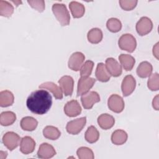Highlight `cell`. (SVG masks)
Masks as SVG:
<instances>
[{"label":"cell","instance_id":"6da1fadb","mask_svg":"<svg viewBox=\"0 0 159 159\" xmlns=\"http://www.w3.org/2000/svg\"><path fill=\"white\" fill-rule=\"evenodd\" d=\"M52 104L51 94L46 90L40 89L31 93L26 101V106L32 113L42 115L47 113Z\"/></svg>","mask_w":159,"mask_h":159},{"label":"cell","instance_id":"7a4b0ae2","mask_svg":"<svg viewBox=\"0 0 159 159\" xmlns=\"http://www.w3.org/2000/svg\"><path fill=\"white\" fill-rule=\"evenodd\" d=\"M52 9L54 16L61 25L66 26L69 25L70 22V16L65 4L55 3L53 4Z\"/></svg>","mask_w":159,"mask_h":159},{"label":"cell","instance_id":"3957f363","mask_svg":"<svg viewBox=\"0 0 159 159\" xmlns=\"http://www.w3.org/2000/svg\"><path fill=\"white\" fill-rule=\"evenodd\" d=\"M118 45L121 50L132 53L136 48L137 41L132 34H125L120 37L118 40Z\"/></svg>","mask_w":159,"mask_h":159},{"label":"cell","instance_id":"277c9868","mask_svg":"<svg viewBox=\"0 0 159 159\" xmlns=\"http://www.w3.org/2000/svg\"><path fill=\"white\" fill-rule=\"evenodd\" d=\"M2 143L10 151H12L20 143V136L14 132H7L2 137Z\"/></svg>","mask_w":159,"mask_h":159},{"label":"cell","instance_id":"5b68a950","mask_svg":"<svg viewBox=\"0 0 159 159\" xmlns=\"http://www.w3.org/2000/svg\"><path fill=\"white\" fill-rule=\"evenodd\" d=\"M86 117H83L69 121L66 125V130L68 133L72 135L78 134L85 126Z\"/></svg>","mask_w":159,"mask_h":159},{"label":"cell","instance_id":"8992f818","mask_svg":"<svg viewBox=\"0 0 159 159\" xmlns=\"http://www.w3.org/2000/svg\"><path fill=\"white\" fill-rule=\"evenodd\" d=\"M107 106L111 111L116 113L121 112L124 109V101L123 98L116 94L110 96L107 101Z\"/></svg>","mask_w":159,"mask_h":159},{"label":"cell","instance_id":"52a82bcc","mask_svg":"<svg viewBox=\"0 0 159 159\" xmlns=\"http://www.w3.org/2000/svg\"><path fill=\"white\" fill-rule=\"evenodd\" d=\"M135 29L137 34L140 36H143L151 32L153 29V22L147 17H142L137 22Z\"/></svg>","mask_w":159,"mask_h":159},{"label":"cell","instance_id":"ba28073f","mask_svg":"<svg viewBox=\"0 0 159 159\" xmlns=\"http://www.w3.org/2000/svg\"><path fill=\"white\" fill-rule=\"evenodd\" d=\"M81 101L84 109H91L95 103L100 101V96L96 91H89L81 96Z\"/></svg>","mask_w":159,"mask_h":159},{"label":"cell","instance_id":"9c48e42d","mask_svg":"<svg viewBox=\"0 0 159 159\" xmlns=\"http://www.w3.org/2000/svg\"><path fill=\"white\" fill-rule=\"evenodd\" d=\"M85 60L84 55L80 52H76L70 56L68 65V68L73 71H78L80 70Z\"/></svg>","mask_w":159,"mask_h":159},{"label":"cell","instance_id":"30bf717a","mask_svg":"<svg viewBox=\"0 0 159 159\" xmlns=\"http://www.w3.org/2000/svg\"><path fill=\"white\" fill-rule=\"evenodd\" d=\"M96 80L90 77H81L78 82L77 96H82L89 92V89L94 86Z\"/></svg>","mask_w":159,"mask_h":159},{"label":"cell","instance_id":"8fae6325","mask_svg":"<svg viewBox=\"0 0 159 159\" xmlns=\"http://www.w3.org/2000/svg\"><path fill=\"white\" fill-rule=\"evenodd\" d=\"M136 86V81L131 75L125 76L121 84V89L124 96L130 95L135 90Z\"/></svg>","mask_w":159,"mask_h":159},{"label":"cell","instance_id":"7c38bea8","mask_svg":"<svg viewBox=\"0 0 159 159\" xmlns=\"http://www.w3.org/2000/svg\"><path fill=\"white\" fill-rule=\"evenodd\" d=\"M60 87L65 96H71L73 91L74 80L70 76L65 75L58 80Z\"/></svg>","mask_w":159,"mask_h":159},{"label":"cell","instance_id":"4fadbf2b","mask_svg":"<svg viewBox=\"0 0 159 159\" xmlns=\"http://www.w3.org/2000/svg\"><path fill=\"white\" fill-rule=\"evenodd\" d=\"M105 66L111 76L118 77L122 74V66L114 58H107L106 60Z\"/></svg>","mask_w":159,"mask_h":159},{"label":"cell","instance_id":"5bb4252c","mask_svg":"<svg viewBox=\"0 0 159 159\" xmlns=\"http://www.w3.org/2000/svg\"><path fill=\"white\" fill-rule=\"evenodd\" d=\"M64 112L68 117H76L81 112V107L78 101L73 99L66 103L64 106Z\"/></svg>","mask_w":159,"mask_h":159},{"label":"cell","instance_id":"9a60e30c","mask_svg":"<svg viewBox=\"0 0 159 159\" xmlns=\"http://www.w3.org/2000/svg\"><path fill=\"white\" fill-rule=\"evenodd\" d=\"M35 147V140L30 136H25L21 139L20 151L25 155L32 153Z\"/></svg>","mask_w":159,"mask_h":159},{"label":"cell","instance_id":"2e32d148","mask_svg":"<svg viewBox=\"0 0 159 159\" xmlns=\"http://www.w3.org/2000/svg\"><path fill=\"white\" fill-rule=\"evenodd\" d=\"M37 155L40 158H50L56 155V151L50 144L42 143L39 148Z\"/></svg>","mask_w":159,"mask_h":159},{"label":"cell","instance_id":"e0dca14e","mask_svg":"<svg viewBox=\"0 0 159 159\" xmlns=\"http://www.w3.org/2000/svg\"><path fill=\"white\" fill-rule=\"evenodd\" d=\"M39 88L40 89H45L48 90L51 92L53 96L57 99H61L63 98V92L60 86H58L55 83L51 81L45 82L40 85H39Z\"/></svg>","mask_w":159,"mask_h":159},{"label":"cell","instance_id":"ac0fdd59","mask_svg":"<svg viewBox=\"0 0 159 159\" xmlns=\"http://www.w3.org/2000/svg\"><path fill=\"white\" fill-rule=\"evenodd\" d=\"M98 123L101 129L107 130L114 126L115 119L112 116L109 114H102L98 118Z\"/></svg>","mask_w":159,"mask_h":159},{"label":"cell","instance_id":"d6986e66","mask_svg":"<svg viewBox=\"0 0 159 159\" xmlns=\"http://www.w3.org/2000/svg\"><path fill=\"white\" fill-rule=\"evenodd\" d=\"M96 79L101 82H107L111 78V75L107 70L105 65L103 63H99L95 71Z\"/></svg>","mask_w":159,"mask_h":159},{"label":"cell","instance_id":"ffe728a7","mask_svg":"<svg viewBox=\"0 0 159 159\" xmlns=\"http://www.w3.org/2000/svg\"><path fill=\"white\" fill-rule=\"evenodd\" d=\"M153 71V66L150 63L147 61L141 62L137 68V75L142 78L149 77Z\"/></svg>","mask_w":159,"mask_h":159},{"label":"cell","instance_id":"44dd1931","mask_svg":"<svg viewBox=\"0 0 159 159\" xmlns=\"http://www.w3.org/2000/svg\"><path fill=\"white\" fill-rule=\"evenodd\" d=\"M127 138L128 135L125 131L121 129H117L112 132L111 139L112 143L117 145H120L126 142Z\"/></svg>","mask_w":159,"mask_h":159},{"label":"cell","instance_id":"7402d4cb","mask_svg":"<svg viewBox=\"0 0 159 159\" xmlns=\"http://www.w3.org/2000/svg\"><path fill=\"white\" fill-rule=\"evenodd\" d=\"M69 7L74 18H80L83 16L85 12L84 5L77 1H71L69 4Z\"/></svg>","mask_w":159,"mask_h":159},{"label":"cell","instance_id":"603a6c76","mask_svg":"<svg viewBox=\"0 0 159 159\" xmlns=\"http://www.w3.org/2000/svg\"><path fill=\"white\" fill-rule=\"evenodd\" d=\"M119 60L120 65L126 71L132 70L135 63V58L129 54H120L119 56Z\"/></svg>","mask_w":159,"mask_h":159},{"label":"cell","instance_id":"cb8c5ba5","mask_svg":"<svg viewBox=\"0 0 159 159\" xmlns=\"http://www.w3.org/2000/svg\"><path fill=\"white\" fill-rule=\"evenodd\" d=\"M22 129L26 131L34 130L38 125L37 120L30 116H26L23 117L20 122Z\"/></svg>","mask_w":159,"mask_h":159},{"label":"cell","instance_id":"d4e9b609","mask_svg":"<svg viewBox=\"0 0 159 159\" xmlns=\"http://www.w3.org/2000/svg\"><path fill=\"white\" fill-rule=\"evenodd\" d=\"M14 101V96L12 92L9 90H4L0 93V106L6 107L11 106Z\"/></svg>","mask_w":159,"mask_h":159},{"label":"cell","instance_id":"484cf974","mask_svg":"<svg viewBox=\"0 0 159 159\" xmlns=\"http://www.w3.org/2000/svg\"><path fill=\"white\" fill-rule=\"evenodd\" d=\"M43 135L46 139L54 140L60 137L61 132L56 127L47 125L43 129Z\"/></svg>","mask_w":159,"mask_h":159},{"label":"cell","instance_id":"4316f807","mask_svg":"<svg viewBox=\"0 0 159 159\" xmlns=\"http://www.w3.org/2000/svg\"><path fill=\"white\" fill-rule=\"evenodd\" d=\"M16 120V115L12 111H4L0 115V124L2 126L12 125Z\"/></svg>","mask_w":159,"mask_h":159},{"label":"cell","instance_id":"83f0119b","mask_svg":"<svg viewBox=\"0 0 159 159\" xmlns=\"http://www.w3.org/2000/svg\"><path fill=\"white\" fill-rule=\"evenodd\" d=\"M102 32L99 28H93L88 32L87 38L88 41L93 44L99 43L102 39Z\"/></svg>","mask_w":159,"mask_h":159},{"label":"cell","instance_id":"f1b7e54d","mask_svg":"<svg viewBox=\"0 0 159 159\" xmlns=\"http://www.w3.org/2000/svg\"><path fill=\"white\" fill-rule=\"evenodd\" d=\"M84 138L90 143H95L99 138V132L94 126L91 125L86 130L84 134Z\"/></svg>","mask_w":159,"mask_h":159},{"label":"cell","instance_id":"f546056e","mask_svg":"<svg viewBox=\"0 0 159 159\" xmlns=\"http://www.w3.org/2000/svg\"><path fill=\"white\" fill-rule=\"evenodd\" d=\"M14 12L13 6L7 1H0V15L9 17Z\"/></svg>","mask_w":159,"mask_h":159},{"label":"cell","instance_id":"4dcf8cb0","mask_svg":"<svg viewBox=\"0 0 159 159\" xmlns=\"http://www.w3.org/2000/svg\"><path fill=\"white\" fill-rule=\"evenodd\" d=\"M106 27L107 29L113 33L119 32L122 29V23L117 18L112 17L107 20L106 22Z\"/></svg>","mask_w":159,"mask_h":159},{"label":"cell","instance_id":"1f68e13d","mask_svg":"<svg viewBox=\"0 0 159 159\" xmlns=\"http://www.w3.org/2000/svg\"><path fill=\"white\" fill-rule=\"evenodd\" d=\"M76 154L80 159H93L94 158L92 150L86 147H80L76 151Z\"/></svg>","mask_w":159,"mask_h":159},{"label":"cell","instance_id":"d6a6232c","mask_svg":"<svg viewBox=\"0 0 159 159\" xmlns=\"http://www.w3.org/2000/svg\"><path fill=\"white\" fill-rule=\"evenodd\" d=\"M147 86L151 91L159 89V75L157 73L151 74L147 81Z\"/></svg>","mask_w":159,"mask_h":159},{"label":"cell","instance_id":"836d02e7","mask_svg":"<svg viewBox=\"0 0 159 159\" xmlns=\"http://www.w3.org/2000/svg\"><path fill=\"white\" fill-rule=\"evenodd\" d=\"M94 62L91 60H87L82 65L80 69L81 77H89L93 71Z\"/></svg>","mask_w":159,"mask_h":159},{"label":"cell","instance_id":"e575fe53","mask_svg":"<svg viewBox=\"0 0 159 159\" xmlns=\"http://www.w3.org/2000/svg\"><path fill=\"white\" fill-rule=\"evenodd\" d=\"M119 2L124 10L131 11L136 7L138 1L137 0H120Z\"/></svg>","mask_w":159,"mask_h":159},{"label":"cell","instance_id":"d590c367","mask_svg":"<svg viewBox=\"0 0 159 159\" xmlns=\"http://www.w3.org/2000/svg\"><path fill=\"white\" fill-rule=\"evenodd\" d=\"M27 2L32 8H34L39 12H42L45 10V1L43 0L27 1Z\"/></svg>","mask_w":159,"mask_h":159},{"label":"cell","instance_id":"8d00e7d4","mask_svg":"<svg viewBox=\"0 0 159 159\" xmlns=\"http://www.w3.org/2000/svg\"><path fill=\"white\" fill-rule=\"evenodd\" d=\"M152 106L154 109L158 111L159 109V102H158V94L154 97L152 101Z\"/></svg>","mask_w":159,"mask_h":159},{"label":"cell","instance_id":"74e56055","mask_svg":"<svg viewBox=\"0 0 159 159\" xmlns=\"http://www.w3.org/2000/svg\"><path fill=\"white\" fill-rule=\"evenodd\" d=\"M158 44L159 43L157 42L153 47V50H152V52H153V56L155 57V58L158 60Z\"/></svg>","mask_w":159,"mask_h":159},{"label":"cell","instance_id":"f35d334b","mask_svg":"<svg viewBox=\"0 0 159 159\" xmlns=\"http://www.w3.org/2000/svg\"><path fill=\"white\" fill-rule=\"evenodd\" d=\"M7 155V153L6 152H3V151H1L0 152V158L1 159L6 158Z\"/></svg>","mask_w":159,"mask_h":159},{"label":"cell","instance_id":"ab89813d","mask_svg":"<svg viewBox=\"0 0 159 159\" xmlns=\"http://www.w3.org/2000/svg\"><path fill=\"white\" fill-rule=\"evenodd\" d=\"M12 2H14V4H16L17 6L18 5H19V4H21V3H22V2H21L20 1H12Z\"/></svg>","mask_w":159,"mask_h":159}]
</instances>
